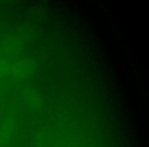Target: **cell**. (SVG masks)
<instances>
[{
    "mask_svg": "<svg viewBox=\"0 0 149 147\" xmlns=\"http://www.w3.org/2000/svg\"><path fill=\"white\" fill-rule=\"evenodd\" d=\"M8 70V64L4 60H0V77L3 76Z\"/></svg>",
    "mask_w": 149,
    "mask_h": 147,
    "instance_id": "7a4b0ae2",
    "label": "cell"
},
{
    "mask_svg": "<svg viewBox=\"0 0 149 147\" xmlns=\"http://www.w3.org/2000/svg\"><path fill=\"white\" fill-rule=\"evenodd\" d=\"M10 125H9L8 123H6V124H4V126L2 127V129H1V132H0V141H1V142L7 140L8 137L10 136Z\"/></svg>",
    "mask_w": 149,
    "mask_h": 147,
    "instance_id": "6da1fadb",
    "label": "cell"
}]
</instances>
